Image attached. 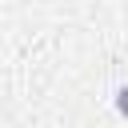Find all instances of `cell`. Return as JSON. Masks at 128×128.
<instances>
[{
  "instance_id": "6da1fadb",
  "label": "cell",
  "mask_w": 128,
  "mask_h": 128,
  "mask_svg": "<svg viewBox=\"0 0 128 128\" xmlns=\"http://www.w3.org/2000/svg\"><path fill=\"white\" fill-rule=\"evenodd\" d=\"M116 108H120V112H124V116H128V84H124V88H120V92H116Z\"/></svg>"
}]
</instances>
